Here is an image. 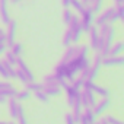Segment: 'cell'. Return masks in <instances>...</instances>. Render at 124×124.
Listing matches in <instances>:
<instances>
[{
    "label": "cell",
    "instance_id": "1",
    "mask_svg": "<svg viewBox=\"0 0 124 124\" xmlns=\"http://www.w3.org/2000/svg\"><path fill=\"white\" fill-rule=\"evenodd\" d=\"M76 75L78 73H80L85 67H88L91 63H89V60H88V57L86 55H80V54H75L69 61H67V63H66Z\"/></svg>",
    "mask_w": 124,
    "mask_h": 124
},
{
    "label": "cell",
    "instance_id": "2",
    "mask_svg": "<svg viewBox=\"0 0 124 124\" xmlns=\"http://www.w3.org/2000/svg\"><path fill=\"white\" fill-rule=\"evenodd\" d=\"M117 21H118V15L115 13V8L112 6V8L105 9L99 16H96L95 21H93V23H95V26H101L104 23H114Z\"/></svg>",
    "mask_w": 124,
    "mask_h": 124
},
{
    "label": "cell",
    "instance_id": "3",
    "mask_svg": "<svg viewBox=\"0 0 124 124\" xmlns=\"http://www.w3.org/2000/svg\"><path fill=\"white\" fill-rule=\"evenodd\" d=\"M54 78L57 79V80H61V79H64V80H67V82H72L75 78H76V73L67 66V64H57L55 66V69H54Z\"/></svg>",
    "mask_w": 124,
    "mask_h": 124
},
{
    "label": "cell",
    "instance_id": "4",
    "mask_svg": "<svg viewBox=\"0 0 124 124\" xmlns=\"http://www.w3.org/2000/svg\"><path fill=\"white\" fill-rule=\"evenodd\" d=\"M80 26L85 32H88V29L93 25V21H95V12L92 10L91 5L85 6V9L80 12Z\"/></svg>",
    "mask_w": 124,
    "mask_h": 124
},
{
    "label": "cell",
    "instance_id": "5",
    "mask_svg": "<svg viewBox=\"0 0 124 124\" xmlns=\"http://www.w3.org/2000/svg\"><path fill=\"white\" fill-rule=\"evenodd\" d=\"M96 95L93 93L92 89L89 88H82L80 91V102L83 105V108H93L96 104Z\"/></svg>",
    "mask_w": 124,
    "mask_h": 124
},
{
    "label": "cell",
    "instance_id": "6",
    "mask_svg": "<svg viewBox=\"0 0 124 124\" xmlns=\"http://www.w3.org/2000/svg\"><path fill=\"white\" fill-rule=\"evenodd\" d=\"M69 28H70V31H72V42H79V39H80V37H82V32H83V29H82V26H80V19H79V16H72V21H70V23H69Z\"/></svg>",
    "mask_w": 124,
    "mask_h": 124
},
{
    "label": "cell",
    "instance_id": "7",
    "mask_svg": "<svg viewBox=\"0 0 124 124\" xmlns=\"http://www.w3.org/2000/svg\"><path fill=\"white\" fill-rule=\"evenodd\" d=\"M8 29L5 32V37H6V47H10L13 42H15V37H16V28H18V23L16 21H9V23H6Z\"/></svg>",
    "mask_w": 124,
    "mask_h": 124
},
{
    "label": "cell",
    "instance_id": "8",
    "mask_svg": "<svg viewBox=\"0 0 124 124\" xmlns=\"http://www.w3.org/2000/svg\"><path fill=\"white\" fill-rule=\"evenodd\" d=\"M124 63V57L120 54V55H105L102 57V66H107V67H114V66H121Z\"/></svg>",
    "mask_w": 124,
    "mask_h": 124
},
{
    "label": "cell",
    "instance_id": "9",
    "mask_svg": "<svg viewBox=\"0 0 124 124\" xmlns=\"http://www.w3.org/2000/svg\"><path fill=\"white\" fill-rule=\"evenodd\" d=\"M109 105H111V99L109 98H101V101H96V104H95V107L92 109H93L95 115H101L109 108Z\"/></svg>",
    "mask_w": 124,
    "mask_h": 124
},
{
    "label": "cell",
    "instance_id": "10",
    "mask_svg": "<svg viewBox=\"0 0 124 124\" xmlns=\"http://www.w3.org/2000/svg\"><path fill=\"white\" fill-rule=\"evenodd\" d=\"M96 121V115L93 112L92 108H83L82 114H80V121L79 123H83V124H95Z\"/></svg>",
    "mask_w": 124,
    "mask_h": 124
},
{
    "label": "cell",
    "instance_id": "11",
    "mask_svg": "<svg viewBox=\"0 0 124 124\" xmlns=\"http://www.w3.org/2000/svg\"><path fill=\"white\" fill-rule=\"evenodd\" d=\"M42 91L48 95V96H58L61 93V88L58 85V82H53V83H45L42 85Z\"/></svg>",
    "mask_w": 124,
    "mask_h": 124
},
{
    "label": "cell",
    "instance_id": "12",
    "mask_svg": "<svg viewBox=\"0 0 124 124\" xmlns=\"http://www.w3.org/2000/svg\"><path fill=\"white\" fill-rule=\"evenodd\" d=\"M16 66H18V69H21L25 75H26V78H28V80L29 82H32V80H35V76L32 75V72H31V69L28 67V64L25 63V61L21 58V55L16 58Z\"/></svg>",
    "mask_w": 124,
    "mask_h": 124
},
{
    "label": "cell",
    "instance_id": "13",
    "mask_svg": "<svg viewBox=\"0 0 124 124\" xmlns=\"http://www.w3.org/2000/svg\"><path fill=\"white\" fill-rule=\"evenodd\" d=\"M88 37H89V45L91 48L95 51L96 50V42H98V37H99V32H98V26H91L88 29Z\"/></svg>",
    "mask_w": 124,
    "mask_h": 124
},
{
    "label": "cell",
    "instance_id": "14",
    "mask_svg": "<svg viewBox=\"0 0 124 124\" xmlns=\"http://www.w3.org/2000/svg\"><path fill=\"white\" fill-rule=\"evenodd\" d=\"M8 107H9V112H10V117L13 118V120H16V114H18V108H19V105H21V102L15 98V96H12V98H8Z\"/></svg>",
    "mask_w": 124,
    "mask_h": 124
},
{
    "label": "cell",
    "instance_id": "15",
    "mask_svg": "<svg viewBox=\"0 0 124 124\" xmlns=\"http://www.w3.org/2000/svg\"><path fill=\"white\" fill-rule=\"evenodd\" d=\"M0 16H2V22L6 25L10 21L9 10H8V0H0Z\"/></svg>",
    "mask_w": 124,
    "mask_h": 124
},
{
    "label": "cell",
    "instance_id": "16",
    "mask_svg": "<svg viewBox=\"0 0 124 124\" xmlns=\"http://www.w3.org/2000/svg\"><path fill=\"white\" fill-rule=\"evenodd\" d=\"M79 95H80V91H79V89H75V88L70 85V86L66 89V98H67V104L72 107V105H73V101H75V99H76V96H79Z\"/></svg>",
    "mask_w": 124,
    "mask_h": 124
},
{
    "label": "cell",
    "instance_id": "17",
    "mask_svg": "<svg viewBox=\"0 0 124 124\" xmlns=\"http://www.w3.org/2000/svg\"><path fill=\"white\" fill-rule=\"evenodd\" d=\"M124 51V44L121 42V41H117L115 44H111V47H109V51H108V55H120L121 53Z\"/></svg>",
    "mask_w": 124,
    "mask_h": 124
},
{
    "label": "cell",
    "instance_id": "18",
    "mask_svg": "<svg viewBox=\"0 0 124 124\" xmlns=\"http://www.w3.org/2000/svg\"><path fill=\"white\" fill-rule=\"evenodd\" d=\"M76 48H78V45H75V47H70V45H69V47H67V51L64 53V55H63V58H61L60 63H61V64H66L67 61L76 54Z\"/></svg>",
    "mask_w": 124,
    "mask_h": 124
},
{
    "label": "cell",
    "instance_id": "19",
    "mask_svg": "<svg viewBox=\"0 0 124 124\" xmlns=\"http://www.w3.org/2000/svg\"><path fill=\"white\" fill-rule=\"evenodd\" d=\"M16 120H18V123H16V124H28L26 117H25V111H23V107H22V105H19V108H18Z\"/></svg>",
    "mask_w": 124,
    "mask_h": 124
},
{
    "label": "cell",
    "instance_id": "20",
    "mask_svg": "<svg viewBox=\"0 0 124 124\" xmlns=\"http://www.w3.org/2000/svg\"><path fill=\"white\" fill-rule=\"evenodd\" d=\"M16 55L12 53V51H6L5 53V58H3V61H6V63H9L10 66H16Z\"/></svg>",
    "mask_w": 124,
    "mask_h": 124
},
{
    "label": "cell",
    "instance_id": "21",
    "mask_svg": "<svg viewBox=\"0 0 124 124\" xmlns=\"http://www.w3.org/2000/svg\"><path fill=\"white\" fill-rule=\"evenodd\" d=\"M25 85H26L25 89H28L29 92H37V91H41V89H42V83H37L35 80H32V82H26Z\"/></svg>",
    "mask_w": 124,
    "mask_h": 124
},
{
    "label": "cell",
    "instance_id": "22",
    "mask_svg": "<svg viewBox=\"0 0 124 124\" xmlns=\"http://www.w3.org/2000/svg\"><path fill=\"white\" fill-rule=\"evenodd\" d=\"M16 89L15 86H10V88H6V89H2L0 91V95L5 96V98H12V96H16Z\"/></svg>",
    "mask_w": 124,
    "mask_h": 124
},
{
    "label": "cell",
    "instance_id": "23",
    "mask_svg": "<svg viewBox=\"0 0 124 124\" xmlns=\"http://www.w3.org/2000/svg\"><path fill=\"white\" fill-rule=\"evenodd\" d=\"M15 98H16L19 102H22V101H26L28 98H31V92H29L28 89H23V91H18Z\"/></svg>",
    "mask_w": 124,
    "mask_h": 124
},
{
    "label": "cell",
    "instance_id": "24",
    "mask_svg": "<svg viewBox=\"0 0 124 124\" xmlns=\"http://www.w3.org/2000/svg\"><path fill=\"white\" fill-rule=\"evenodd\" d=\"M15 79H18V80H19L21 83H23V85H25L26 82H29L28 78H26V75H25L21 69H15Z\"/></svg>",
    "mask_w": 124,
    "mask_h": 124
},
{
    "label": "cell",
    "instance_id": "25",
    "mask_svg": "<svg viewBox=\"0 0 124 124\" xmlns=\"http://www.w3.org/2000/svg\"><path fill=\"white\" fill-rule=\"evenodd\" d=\"M9 48H10V51H12V53H13L16 57H19V55L22 54V50H23L22 44H19V42H13V44H12Z\"/></svg>",
    "mask_w": 124,
    "mask_h": 124
},
{
    "label": "cell",
    "instance_id": "26",
    "mask_svg": "<svg viewBox=\"0 0 124 124\" xmlns=\"http://www.w3.org/2000/svg\"><path fill=\"white\" fill-rule=\"evenodd\" d=\"M35 98H37V99H38L39 102H44V104H47V102L50 101V96H48V95H47V93H45V92H44L42 89H41V91H37V92H35Z\"/></svg>",
    "mask_w": 124,
    "mask_h": 124
},
{
    "label": "cell",
    "instance_id": "27",
    "mask_svg": "<svg viewBox=\"0 0 124 124\" xmlns=\"http://www.w3.org/2000/svg\"><path fill=\"white\" fill-rule=\"evenodd\" d=\"M70 6H72L78 13H80V12L85 9V5L82 3V0H72V2H70Z\"/></svg>",
    "mask_w": 124,
    "mask_h": 124
},
{
    "label": "cell",
    "instance_id": "28",
    "mask_svg": "<svg viewBox=\"0 0 124 124\" xmlns=\"http://www.w3.org/2000/svg\"><path fill=\"white\" fill-rule=\"evenodd\" d=\"M72 16H73V12L69 9V8H64V10H63V22L69 26V23H70V21H72Z\"/></svg>",
    "mask_w": 124,
    "mask_h": 124
},
{
    "label": "cell",
    "instance_id": "29",
    "mask_svg": "<svg viewBox=\"0 0 124 124\" xmlns=\"http://www.w3.org/2000/svg\"><path fill=\"white\" fill-rule=\"evenodd\" d=\"M115 13L118 15V21H123L124 19V6L123 3H115Z\"/></svg>",
    "mask_w": 124,
    "mask_h": 124
},
{
    "label": "cell",
    "instance_id": "30",
    "mask_svg": "<svg viewBox=\"0 0 124 124\" xmlns=\"http://www.w3.org/2000/svg\"><path fill=\"white\" fill-rule=\"evenodd\" d=\"M102 5H104V0H92V2H91V8H92V10H93L95 13L101 10Z\"/></svg>",
    "mask_w": 124,
    "mask_h": 124
},
{
    "label": "cell",
    "instance_id": "31",
    "mask_svg": "<svg viewBox=\"0 0 124 124\" xmlns=\"http://www.w3.org/2000/svg\"><path fill=\"white\" fill-rule=\"evenodd\" d=\"M72 44V31H70V28L64 32V37H63V45L64 47H69Z\"/></svg>",
    "mask_w": 124,
    "mask_h": 124
},
{
    "label": "cell",
    "instance_id": "32",
    "mask_svg": "<svg viewBox=\"0 0 124 124\" xmlns=\"http://www.w3.org/2000/svg\"><path fill=\"white\" fill-rule=\"evenodd\" d=\"M83 82H85V80H83V79H82V78L79 76L78 79L75 78V79L72 80V83H70V85H72V86H73L75 89H79V91H80V89H82V86H83Z\"/></svg>",
    "mask_w": 124,
    "mask_h": 124
},
{
    "label": "cell",
    "instance_id": "33",
    "mask_svg": "<svg viewBox=\"0 0 124 124\" xmlns=\"http://www.w3.org/2000/svg\"><path fill=\"white\" fill-rule=\"evenodd\" d=\"M0 78L5 79V80L10 79V78H9V73H8V70H6V67H5V64H3L2 60H0Z\"/></svg>",
    "mask_w": 124,
    "mask_h": 124
},
{
    "label": "cell",
    "instance_id": "34",
    "mask_svg": "<svg viewBox=\"0 0 124 124\" xmlns=\"http://www.w3.org/2000/svg\"><path fill=\"white\" fill-rule=\"evenodd\" d=\"M105 120L108 121V124H123L121 120H118V118H115V117H112V115H107Z\"/></svg>",
    "mask_w": 124,
    "mask_h": 124
},
{
    "label": "cell",
    "instance_id": "35",
    "mask_svg": "<svg viewBox=\"0 0 124 124\" xmlns=\"http://www.w3.org/2000/svg\"><path fill=\"white\" fill-rule=\"evenodd\" d=\"M6 37L5 35H2L0 37V54H3L5 51H6Z\"/></svg>",
    "mask_w": 124,
    "mask_h": 124
},
{
    "label": "cell",
    "instance_id": "36",
    "mask_svg": "<svg viewBox=\"0 0 124 124\" xmlns=\"http://www.w3.org/2000/svg\"><path fill=\"white\" fill-rule=\"evenodd\" d=\"M53 82H58V80L54 78V75H47V76L44 78V80H42V85H45V83H53Z\"/></svg>",
    "mask_w": 124,
    "mask_h": 124
},
{
    "label": "cell",
    "instance_id": "37",
    "mask_svg": "<svg viewBox=\"0 0 124 124\" xmlns=\"http://www.w3.org/2000/svg\"><path fill=\"white\" fill-rule=\"evenodd\" d=\"M64 123H66V124H76V121L73 120L72 112H67V114L64 115Z\"/></svg>",
    "mask_w": 124,
    "mask_h": 124
},
{
    "label": "cell",
    "instance_id": "38",
    "mask_svg": "<svg viewBox=\"0 0 124 124\" xmlns=\"http://www.w3.org/2000/svg\"><path fill=\"white\" fill-rule=\"evenodd\" d=\"M10 86H13L10 82H8V80H0V91H2V89H6V88H10Z\"/></svg>",
    "mask_w": 124,
    "mask_h": 124
},
{
    "label": "cell",
    "instance_id": "39",
    "mask_svg": "<svg viewBox=\"0 0 124 124\" xmlns=\"http://www.w3.org/2000/svg\"><path fill=\"white\" fill-rule=\"evenodd\" d=\"M70 2L72 0H61V5H63V8H70Z\"/></svg>",
    "mask_w": 124,
    "mask_h": 124
},
{
    "label": "cell",
    "instance_id": "40",
    "mask_svg": "<svg viewBox=\"0 0 124 124\" xmlns=\"http://www.w3.org/2000/svg\"><path fill=\"white\" fill-rule=\"evenodd\" d=\"M98 123H99V124H108V121L105 120V117H104V118H101V120H99Z\"/></svg>",
    "mask_w": 124,
    "mask_h": 124
},
{
    "label": "cell",
    "instance_id": "41",
    "mask_svg": "<svg viewBox=\"0 0 124 124\" xmlns=\"http://www.w3.org/2000/svg\"><path fill=\"white\" fill-rule=\"evenodd\" d=\"M8 101V98H5V96H2V95H0V104H5Z\"/></svg>",
    "mask_w": 124,
    "mask_h": 124
},
{
    "label": "cell",
    "instance_id": "42",
    "mask_svg": "<svg viewBox=\"0 0 124 124\" xmlns=\"http://www.w3.org/2000/svg\"><path fill=\"white\" fill-rule=\"evenodd\" d=\"M91 2H92V0H82V3H83L85 6H88V5H91Z\"/></svg>",
    "mask_w": 124,
    "mask_h": 124
},
{
    "label": "cell",
    "instance_id": "43",
    "mask_svg": "<svg viewBox=\"0 0 124 124\" xmlns=\"http://www.w3.org/2000/svg\"><path fill=\"white\" fill-rule=\"evenodd\" d=\"M19 2H22V0H12V3H13V5H18Z\"/></svg>",
    "mask_w": 124,
    "mask_h": 124
},
{
    "label": "cell",
    "instance_id": "44",
    "mask_svg": "<svg viewBox=\"0 0 124 124\" xmlns=\"http://www.w3.org/2000/svg\"><path fill=\"white\" fill-rule=\"evenodd\" d=\"M2 35H5V31H3L2 28H0V37H2Z\"/></svg>",
    "mask_w": 124,
    "mask_h": 124
},
{
    "label": "cell",
    "instance_id": "45",
    "mask_svg": "<svg viewBox=\"0 0 124 124\" xmlns=\"http://www.w3.org/2000/svg\"><path fill=\"white\" fill-rule=\"evenodd\" d=\"M0 124H8V123L6 121H0Z\"/></svg>",
    "mask_w": 124,
    "mask_h": 124
},
{
    "label": "cell",
    "instance_id": "46",
    "mask_svg": "<svg viewBox=\"0 0 124 124\" xmlns=\"http://www.w3.org/2000/svg\"><path fill=\"white\" fill-rule=\"evenodd\" d=\"M8 124H16V123H15V121H10V123H8Z\"/></svg>",
    "mask_w": 124,
    "mask_h": 124
},
{
    "label": "cell",
    "instance_id": "47",
    "mask_svg": "<svg viewBox=\"0 0 124 124\" xmlns=\"http://www.w3.org/2000/svg\"><path fill=\"white\" fill-rule=\"evenodd\" d=\"M79 124H83V123H79Z\"/></svg>",
    "mask_w": 124,
    "mask_h": 124
}]
</instances>
